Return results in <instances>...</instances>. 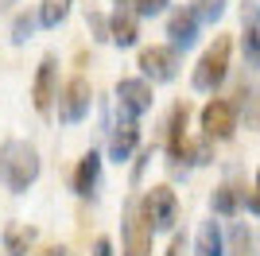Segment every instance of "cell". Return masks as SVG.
Here are the masks:
<instances>
[{"label": "cell", "mask_w": 260, "mask_h": 256, "mask_svg": "<svg viewBox=\"0 0 260 256\" xmlns=\"http://www.w3.org/2000/svg\"><path fill=\"white\" fill-rule=\"evenodd\" d=\"M249 210H252V213H260V190H256V194H249Z\"/></svg>", "instance_id": "cell-26"}, {"label": "cell", "mask_w": 260, "mask_h": 256, "mask_svg": "<svg viewBox=\"0 0 260 256\" xmlns=\"http://www.w3.org/2000/svg\"><path fill=\"white\" fill-rule=\"evenodd\" d=\"M241 20H245V62L260 66V12H256V4H249L241 12Z\"/></svg>", "instance_id": "cell-15"}, {"label": "cell", "mask_w": 260, "mask_h": 256, "mask_svg": "<svg viewBox=\"0 0 260 256\" xmlns=\"http://www.w3.org/2000/svg\"><path fill=\"white\" fill-rule=\"evenodd\" d=\"M233 252H237V256H249V252H252V233L245 229V225H237V229H233Z\"/></svg>", "instance_id": "cell-23"}, {"label": "cell", "mask_w": 260, "mask_h": 256, "mask_svg": "<svg viewBox=\"0 0 260 256\" xmlns=\"http://www.w3.org/2000/svg\"><path fill=\"white\" fill-rule=\"evenodd\" d=\"M167 35H171L175 47H190V43H194V35H198V16H194V8L171 12V20H167Z\"/></svg>", "instance_id": "cell-13"}, {"label": "cell", "mask_w": 260, "mask_h": 256, "mask_svg": "<svg viewBox=\"0 0 260 256\" xmlns=\"http://www.w3.org/2000/svg\"><path fill=\"white\" fill-rule=\"evenodd\" d=\"M39 171H43L39 151H35L27 140H4V144H0V182H4L12 194H23L39 179Z\"/></svg>", "instance_id": "cell-1"}, {"label": "cell", "mask_w": 260, "mask_h": 256, "mask_svg": "<svg viewBox=\"0 0 260 256\" xmlns=\"http://www.w3.org/2000/svg\"><path fill=\"white\" fill-rule=\"evenodd\" d=\"M35 31V16H27V12H20L16 20H12V43H27Z\"/></svg>", "instance_id": "cell-20"}, {"label": "cell", "mask_w": 260, "mask_h": 256, "mask_svg": "<svg viewBox=\"0 0 260 256\" xmlns=\"http://www.w3.org/2000/svg\"><path fill=\"white\" fill-rule=\"evenodd\" d=\"M229 54H233V39H229V35H217L206 51H202V58H198V66H194V89H217V85L225 82Z\"/></svg>", "instance_id": "cell-2"}, {"label": "cell", "mask_w": 260, "mask_h": 256, "mask_svg": "<svg viewBox=\"0 0 260 256\" xmlns=\"http://www.w3.org/2000/svg\"><path fill=\"white\" fill-rule=\"evenodd\" d=\"M171 4V0H128V12H136V16H155V12H163Z\"/></svg>", "instance_id": "cell-22"}, {"label": "cell", "mask_w": 260, "mask_h": 256, "mask_svg": "<svg viewBox=\"0 0 260 256\" xmlns=\"http://www.w3.org/2000/svg\"><path fill=\"white\" fill-rule=\"evenodd\" d=\"M35 245V229L31 225H8L4 229V252L8 256H27Z\"/></svg>", "instance_id": "cell-16"}, {"label": "cell", "mask_w": 260, "mask_h": 256, "mask_svg": "<svg viewBox=\"0 0 260 256\" xmlns=\"http://www.w3.org/2000/svg\"><path fill=\"white\" fill-rule=\"evenodd\" d=\"M256 190H260V167H256Z\"/></svg>", "instance_id": "cell-29"}, {"label": "cell", "mask_w": 260, "mask_h": 256, "mask_svg": "<svg viewBox=\"0 0 260 256\" xmlns=\"http://www.w3.org/2000/svg\"><path fill=\"white\" fill-rule=\"evenodd\" d=\"M54 97H58V58L47 54L39 62V70H35V82H31V105L39 113H51Z\"/></svg>", "instance_id": "cell-9"}, {"label": "cell", "mask_w": 260, "mask_h": 256, "mask_svg": "<svg viewBox=\"0 0 260 256\" xmlns=\"http://www.w3.org/2000/svg\"><path fill=\"white\" fill-rule=\"evenodd\" d=\"M198 256H221V229H217V221H202V229H198Z\"/></svg>", "instance_id": "cell-18"}, {"label": "cell", "mask_w": 260, "mask_h": 256, "mask_svg": "<svg viewBox=\"0 0 260 256\" xmlns=\"http://www.w3.org/2000/svg\"><path fill=\"white\" fill-rule=\"evenodd\" d=\"M93 256H113V241H109V237H98V241H93Z\"/></svg>", "instance_id": "cell-25"}, {"label": "cell", "mask_w": 260, "mask_h": 256, "mask_svg": "<svg viewBox=\"0 0 260 256\" xmlns=\"http://www.w3.org/2000/svg\"><path fill=\"white\" fill-rule=\"evenodd\" d=\"M241 202H245V194H241V186H233V182H225V186H217L214 198H210V206H214L217 217H233V213L241 210Z\"/></svg>", "instance_id": "cell-17"}, {"label": "cell", "mask_w": 260, "mask_h": 256, "mask_svg": "<svg viewBox=\"0 0 260 256\" xmlns=\"http://www.w3.org/2000/svg\"><path fill=\"white\" fill-rule=\"evenodd\" d=\"M136 148H140V128H136V120H120L113 132H109V159H132L136 155Z\"/></svg>", "instance_id": "cell-10"}, {"label": "cell", "mask_w": 260, "mask_h": 256, "mask_svg": "<svg viewBox=\"0 0 260 256\" xmlns=\"http://www.w3.org/2000/svg\"><path fill=\"white\" fill-rule=\"evenodd\" d=\"M225 12V0H194V16L198 20H217Z\"/></svg>", "instance_id": "cell-21"}, {"label": "cell", "mask_w": 260, "mask_h": 256, "mask_svg": "<svg viewBox=\"0 0 260 256\" xmlns=\"http://www.w3.org/2000/svg\"><path fill=\"white\" fill-rule=\"evenodd\" d=\"M152 101H155V93H152V82H148V78H120L117 82V105L128 120L144 117V113L152 109Z\"/></svg>", "instance_id": "cell-7"}, {"label": "cell", "mask_w": 260, "mask_h": 256, "mask_svg": "<svg viewBox=\"0 0 260 256\" xmlns=\"http://www.w3.org/2000/svg\"><path fill=\"white\" fill-rule=\"evenodd\" d=\"M202 132L206 140H229L237 132V105L225 97H214L202 105Z\"/></svg>", "instance_id": "cell-6"}, {"label": "cell", "mask_w": 260, "mask_h": 256, "mask_svg": "<svg viewBox=\"0 0 260 256\" xmlns=\"http://www.w3.org/2000/svg\"><path fill=\"white\" fill-rule=\"evenodd\" d=\"M109 39L117 43V47H132V43L140 39V23H136V12H113L109 16Z\"/></svg>", "instance_id": "cell-14"}, {"label": "cell", "mask_w": 260, "mask_h": 256, "mask_svg": "<svg viewBox=\"0 0 260 256\" xmlns=\"http://www.w3.org/2000/svg\"><path fill=\"white\" fill-rule=\"evenodd\" d=\"M256 124H260V97H256Z\"/></svg>", "instance_id": "cell-28"}, {"label": "cell", "mask_w": 260, "mask_h": 256, "mask_svg": "<svg viewBox=\"0 0 260 256\" xmlns=\"http://www.w3.org/2000/svg\"><path fill=\"white\" fill-rule=\"evenodd\" d=\"M89 27L98 31V39H109V20H105V16H98V12H93V16H89Z\"/></svg>", "instance_id": "cell-24"}, {"label": "cell", "mask_w": 260, "mask_h": 256, "mask_svg": "<svg viewBox=\"0 0 260 256\" xmlns=\"http://www.w3.org/2000/svg\"><path fill=\"white\" fill-rule=\"evenodd\" d=\"M186 120H190V105H175L171 109V120H167V151L171 159H183V148H186Z\"/></svg>", "instance_id": "cell-12"}, {"label": "cell", "mask_w": 260, "mask_h": 256, "mask_svg": "<svg viewBox=\"0 0 260 256\" xmlns=\"http://www.w3.org/2000/svg\"><path fill=\"white\" fill-rule=\"evenodd\" d=\"M152 221H148V213H144V206L132 198L128 202V213H124V256H148L152 252Z\"/></svg>", "instance_id": "cell-3"}, {"label": "cell", "mask_w": 260, "mask_h": 256, "mask_svg": "<svg viewBox=\"0 0 260 256\" xmlns=\"http://www.w3.org/2000/svg\"><path fill=\"white\" fill-rule=\"evenodd\" d=\"M98 179H101V155L98 151H86L74 167V194L78 198H89L98 190Z\"/></svg>", "instance_id": "cell-11"}, {"label": "cell", "mask_w": 260, "mask_h": 256, "mask_svg": "<svg viewBox=\"0 0 260 256\" xmlns=\"http://www.w3.org/2000/svg\"><path fill=\"white\" fill-rule=\"evenodd\" d=\"M140 206H144V213H148L152 229H175V221H179V198H175V190L167 182L152 186V190L140 198Z\"/></svg>", "instance_id": "cell-4"}, {"label": "cell", "mask_w": 260, "mask_h": 256, "mask_svg": "<svg viewBox=\"0 0 260 256\" xmlns=\"http://www.w3.org/2000/svg\"><path fill=\"white\" fill-rule=\"evenodd\" d=\"M47 256H74V252H70V248H62V245H58V248H51V252H47Z\"/></svg>", "instance_id": "cell-27"}, {"label": "cell", "mask_w": 260, "mask_h": 256, "mask_svg": "<svg viewBox=\"0 0 260 256\" xmlns=\"http://www.w3.org/2000/svg\"><path fill=\"white\" fill-rule=\"evenodd\" d=\"M140 70H144L148 82H171V78L179 74V54H175V47H163V43L144 47L140 51Z\"/></svg>", "instance_id": "cell-8"}, {"label": "cell", "mask_w": 260, "mask_h": 256, "mask_svg": "<svg viewBox=\"0 0 260 256\" xmlns=\"http://www.w3.org/2000/svg\"><path fill=\"white\" fill-rule=\"evenodd\" d=\"M70 4H74V0H43V4H39V23H43V27H58V23L70 16Z\"/></svg>", "instance_id": "cell-19"}, {"label": "cell", "mask_w": 260, "mask_h": 256, "mask_svg": "<svg viewBox=\"0 0 260 256\" xmlns=\"http://www.w3.org/2000/svg\"><path fill=\"white\" fill-rule=\"evenodd\" d=\"M89 105H93V89H89V82L82 74H74L62 85V93H58V120L62 124H78L89 113Z\"/></svg>", "instance_id": "cell-5"}]
</instances>
